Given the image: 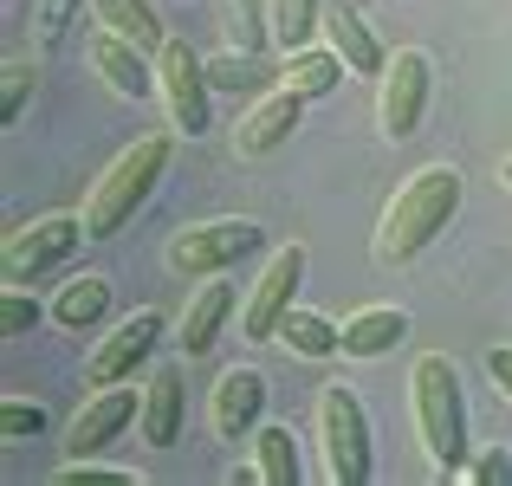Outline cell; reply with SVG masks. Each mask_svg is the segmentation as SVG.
Instances as JSON below:
<instances>
[{
  "label": "cell",
  "mask_w": 512,
  "mask_h": 486,
  "mask_svg": "<svg viewBox=\"0 0 512 486\" xmlns=\"http://www.w3.org/2000/svg\"><path fill=\"white\" fill-rule=\"evenodd\" d=\"M461 195H467V175L454 169V162H428V169H415L409 182L389 195L383 221H376V247H370L376 266H409L428 240H441L448 221L461 214Z\"/></svg>",
  "instance_id": "obj_1"
},
{
  "label": "cell",
  "mask_w": 512,
  "mask_h": 486,
  "mask_svg": "<svg viewBox=\"0 0 512 486\" xmlns=\"http://www.w3.org/2000/svg\"><path fill=\"white\" fill-rule=\"evenodd\" d=\"M409 409H415V435L422 454L435 467V480H461L467 467V402H461V370L441 350H422L409 363Z\"/></svg>",
  "instance_id": "obj_2"
},
{
  "label": "cell",
  "mask_w": 512,
  "mask_h": 486,
  "mask_svg": "<svg viewBox=\"0 0 512 486\" xmlns=\"http://www.w3.org/2000/svg\"><path fill=\"white\" fill-rule=\"evenodd\" d=\"M169 156H175V137H169V130H150V137L124 143V150L104 162L98 182L85 188V208H78V214H85V240H111L117 227H124L130 214L156 195Z\"/></svg>",
  "instance_id": "obj_3"
},
{
  "label": "cell",
  "mask_w": 512,
  "mask_h": 486,
  "mask_svg": "<svg viewBox=\"0 0 512 486\" xmlns=\"http://www.w3.org/2000/svg\"><path fill=\"white\" fill-rule=\"evenodd\" d=\"M318 454H325L331 486H370L376 474V435H370V415H363V396L350 383L318 389Z\"/></svg>",
  "instance_id": "obj_4"
},
{
  "label": "cell",
  "mask_w": 512,
  "mask_h": 486,
  "mask_svg": "<svg viewBox=\"0 0 512 486\" xmlns=\"http://www.w3.org/2000/svg\"><path fill=\"white\" fill-rule=\"evenodd\" d=\"M428 98H435V59L422 46H396L376 78V130L389 143H409L428 117Z\"/></svg>",
  "instance_id": "obj_5"
},
{
  "label": "cell",
  "mask_w": 512,
  "mask_h": 486,
  "mask_svg": "<svg viewBox=\"0 0 512 486\" xmlns=\"http://www.w3.org/2000/svg\"><path fill=\"white\" fill-rule=\"evenodd\" d=\"M266 227L260 221H240V214H221V221H201V227H182L169 240V273L182 279H214L227 266H240L247 253H260Z\"/></svg>",
  "instance_id": "obj_6"
},
{
  "label": "cell",
  "mask_w": 512,
  "mask_h": 486,
  "mask_svg": "<svg viewBox=\"0 0 512 486\" xmlns=\"http://www.w3.org/2000/svg\"><path fill=\"white\" fill-rule=\"evenodd\" d=\"M156 98H163L175 137H201V130H208V104H214L208 59L175 33H169V46L156 52Z\"/></svg>",
  "instance_id": "obj_7"
},
{
  "label": "cell",
  "mask_w": 512,
  "mask_h": 486,
  "mask_svg": "<svg viewBox=\"0 0 512 486\" xmlns=\"http://www.w3.org/2000/svg\"><path fill=\"white\" fill-rule=\"evenodd\" d=\"M78 240H85V214H39V221H20L7 234V247H0V273H7V286H33L52 266L72 260Z\"/></svg>",
  "instance_id": "obj_8"
},
{
  "label": "cell",
  "mask_w": 512,
  "mask_h": 486,
  "mask_svg": "<svg viewBox=\"0 0 512 486\" xmlns=\"http://www.w3.org/2000/svg\"><path fill=\"white\" fill-rule=\"evenodd\" d=\"M299 286H305V247L292 240V247H279L273 260H266V273L253 279V292L240 299V337H247V344H273L279 318L299 305Z\"/></svg>",
  "instance_id": "obj_9"
},
{
  "label": "cell",
  "mask_w": 512,
  "mask_h": 486,
  "mask_svg": "<svg viewBox=\"0 0 512 486\" xmlns=\"http://www.w3.org/2000/svg\"><path fill=\"white\" fill-rule=\"evenodd\" d=\"M156 344H163V312H156V305H143V312L117 318L111 331H104V344L85 357V383H91V389L130 383V376H137L143 363L156 357Z\"/></svg>",
  "instance_id": "obj_10"
},
{
  "label": "cell",
  "mask_w": 512,
  "mask_h": 486,
  "mask_svg": "<svg viewBox=\"0 0 512 486\" xmlns=\"http://www.w3.org/2000/svg\"><path fill=\"white\" fill-rule=\"evenodd\" d=\"M143 415V389H124V383H104L85 396V409L72 415V428H65V454H104L124 428H137Z\"/></svg>",
  "instance_id": "obj_11"
},
{
  "label": "cell",
  "mask_w": 512,
  "mask_h": 486,
  "mask_svg": "<svg viewBox=\"0 0 512 486\" xmlns=\"http://www.w3.org/2000/svg\"><path fill=\"white\" fill-rule=\"evenodd\" d=\"M260 422H266V376L253 370V363H234V370L214 376V396H208V428L214 435H221L227 448H240Z\"/></svg>",
  "instance_id": "obj_12"
},
{
  "label": "cell",
  "mask_w": 512,
  "mask_h": 486,
  "mask_svg": "<svg viewBox=\"0 0 512 486\" xmlns=\"http://www.w3.org/2000/svg\"><path fill=\"white\" fill-rule=\"evenodd\" d=\"M299 117H305V98H299V91H286V85L260 91V98H253L247 111H240V124H234V156H240V162L273 156L279 143H292Z\"/></svg>",
  "instance_id": "obj_13"
},
{
  "label": "cell",
  "mask_w": 512,
  "mask_h": 486,
  "mask_svg": "<svg viewBox=\"0 0 512 486\" xmlns=\"http://www.w3.org/2000/svg\"><path fill=\"white\" fill-rule=\"evenodd\" d=\"M325 46L350 65V78H383V65H389L383 33L370 26V13L357 0H325Z\"/></svg>",
  "instance_id": "obj_14"
},
{
  "label": "cell",
  "mask_w": 512,
  "mask_h": 486,
  "mask_svg": "<svg viewBox=\"0 0 512 486\" xmlns=\"http://www.w3.org/2000/svg\"><path fill=\"white\" fill-rule=\"evenodd\" d=\"M85 59H91V72H98L117 98H156V52H143L137 39L104 33V26H98L91 46H85Z\"/></svg>",
  "instance_id": "obj_15"
},
{
  "label": "cell",
  "mask_w": 512,
  "mask_h": 486,
  "mask_svg": "<svg viewBox=\"0 0 512 486\" xmlns=\"http://www.w3.org/2000/svg\"><path fill=\"white\" fill-rule=\"evenodd\" d=\"M234 312H240L234 286L214 273L208 286H201L195 299L182 305V324H175V331H182V350H188V357H208V350L221 344V331H227V318H234Z\"/></svg>",
  "instance_id": "obj_16"
},
{
  "label": "cell",
  "mask_w": 512,
  "mask_h": 486,
  "mask_svg": "<svg viewBox=\"0 0 512 486\" xmlns=\"http://www.w3.org/2000/svg\"><path fill=\"white\" fill-rule=\"evenodd\" d=\"M182 409H188V396H182V370H175V363H156L150 383H143V415H137L143 448H169V441L182 435Z\"/></svg>",
  "instance_id": "obj_17"
},
{
  "label": "cell",
  "mask_w": 512,
  "mask_h": 486,
  "mask_svg": "<svg viewBox=\"0 0 512 486\" xmlns=\"http://www.w3.org/2000/svg\"><path fill=\"white\" fill-rule=\"evenodd\" d=\"M409 337V312L402 305H363V312L344 318V357L350 363H376Z\"/></svg>",
  "instance_id": "obj_18"
},
{
  "label": "cell",
  "mask_w": 512,
  "mask_h": 486,
  "mask_svg": "<svg viewBox=\"0 0 512 486\" xmlns=\"http://www.w3.org/2000/svg\"><path fill=\"white\" fill-rule=\"evenodd\" d=\"M104 312H111V279L104 273H72L59 292H52V324L59 331H98Z\"/></svg>",
  "instance_id": "obj_19"
},
{
  "label": "cell",
  "mask_w": 512,
  "mask_h": 486,
  "mask_svg": "<svg viewBox=\"0 0 512 486\" xmlns=\"http://www.w3.org/2000/svg\"><path fill=\"white\" fill-rule=\"evenodd\" d=\"M279 350H292V357L305 363H325V357H344V324H331L325 312H312V305H292L286 318H279Z\"/></svg>",
  "instance_id": "obj_20"
},
{
  "label": "cell",
  "mask_w": 512,
  "mask_h": 486,
  "mask_svg": "<svg viewBox=\"0 0 512 486\" xmlns=\"http://www.w3.org/2000/svg\"><path fill=\"white\" fill-rule=\"evenodd\" d=\"M344 72L350 65L331 46H299V52H286V65H279V85L299 91L305 104H318V98H331V91L344 85Z\"/></svg>",
  "instance_id": "obj_21"
},
{
  "label": "cell",
  "mask_w": 512,
  "mask_h": 486,
  "mask_svg": "<svg viewBox=\"0 0 512 486\" xmlns=\"http://www.w3.org/2000/svg\"><path fill=\"white\" fill-rule=\"evenodd\" d=\"M91 20H98L104 33L137 39L143 52H163L169 46V26H163V13H156V0H91Z\"/></svg>",
  "instance_id": "obj_22"
},
{
  "label": "cell",
  "mask_w": 512,
  "mask_h": 486,
  "mask_svg": "<svg viewBox=\"0 0 512 486\" xmlns=\"http://www.w3.org/2000/svg\"><path fill=\"white\" fill-rule=\"evenodd\" d=\"M253 461H260L266 486H299L305 480L299 435H292V428H279V422H260V428H253Z\"/></svg>",
  "instance_id": "obj_23"
},
{
  "label": "cell",
  "mask_w": 512,
  "mask_h": 486,
  "mask_svg": "<svg viewBox=\"0 0 512 486\" xmlns=\"http://www.w3.org/2000/svg\"><path fill=\"white\" fill-rule=\"evenodd\" d=\"M273 13V46L279 52H299L325 39V0H266Z\"/></svg>",
  "instance_id": "obj_24"
},
{
  "label": "cell",
  "mask_w": 512,
  "mask_h": 486,
  "mask_svg": "<svg viewBox=\"0 0 512 486\" xmlns=\"http://www.w3.org/2000/svg\"><path fill=\"white\" fill-rule=\"evenodd\" d=\"M221 20H227V46L234 52H266V39H273V13L260 0H221Z\"/></svg>",
  "instance_id": "obj_25"
},
{
  "label": "cell",
  "mask_w": 512,
  "mask_h": 486,
  "mask_svg": "<svg viewBox=\"0 0 512 486\" xmlns=\"http://www.w3.org/2000/svg\"><path fill=\"white\" fill-rule=\"evenodd\" d=\"M33 85H39V59L13 46L7 65H0V124H20V111H26V98H33Z\"/></svg>",
  "instance_id": "obj_26"
},
{
  "label": "cell",
  "mask_w": 512,
  "mask_h": 486,
  "mask_svg": "<svg viewBox=\"0 0 512 486\" xmlns=\"http://www.w3.org/2000/svg\"><path fill=\"white\" fill-rule=\"evenodd\" d=\"M208 78H214V91H260V85H279V78H266L260 52H234V46H227L221 59H208Z\"/></svg>",
  "instance_id": "obj_27"
},
{
  "label": "cell",
  "mask_w": 512,
  "mask_h": 486,
  "mask_svg": "<svg viewBox=\"0 0 512 486\" xmlns=\"http://www.w3.org/2000/svg\"><path fill=\"white\" fill-rule=\"evenodd\" d=\"M52 480L59 486H137L130 467H111V461H98V454H65V467Z\"/></svg>",
  "instance_id": "obj_28"
},
{
  "label": "cell",
  "mask_w": 512,
  "mask_h": 486,
  "mask_svg": "<svg viewBox=\"0 0 512 486\" xmlns=\"http://www.w3.org/2000/svg\"><path fill=\"white\" fill-rule=\"evenodd\" d=\"M85 7V0H33V52H46V46H59L65 39V26H72V13Z\"/></svg>",
  "instance_id": "obj_29"
},
{
  "label": "cell",
  "mask_w": 512,
  "mask_h": 486,
  "mask_svg": "<svg viewBox=\"0 0 512 486\" xmlns=\"http://www.w3.org/2000/svg\"><path fill=\"white\" fill-rule=\"evenodd\" d=\"M0 435H7V441H33V435H46V402L0 396Z\"/></svg>",
  "instance_id": "obj_30"
},
{
  "label": "cell",
  "mask_w": 512,
  "mask_h": 486,
  "mask_svg": "<svg viewBox=\"0 0 512 486\" xmlns=\"http://www.w3.org/2000/svg\"><path fill=\"white\" fill-rule=\"evenodd\" d=\"M39 318H46V312H39V299H33V292H20V286H7V292H0V337H7V344H20V337L33 331Z\"/></svg>",
  "instance_id": "obj_31"
},
{
  "label": "cell",
  "mask_w": 512,
  "mask_h": 486,
  "mask_svg": "<svg viewBox=\"0 0 512 486\" xmlns=\"http://www.w3.org/2000/svg\"><path fill=\"white\" fill-rule=\"evenodd\" d=\"M461 480L467 486H512V454L500 448V441H493V448H480V454H467Z\"/></svg>",
  "instance_id": "obj_32"
},
{
  "label": "cell",
  "mask_w": 512,
  "mask_h": 486,
  "mask_svg": "<svg viewBox=\"0 0 512 486\" xmlns=\"http://www.w3.org/2000/svg\"><path fill=\"white\" fill-rule=\"evenodd\" d=\"M487 376H493V389L512 402V344H493L487 350Z\"/></svg>",
  "instance_id": "obj_33"
},
{
  "label": "cell",
  "mask_w": 512,
  "mask_h": 486,
  "mask_svg": "<svg viewBox=\"0 0 512 486\" xmlns=\"http://www.w3.org/2000/svg\"><path fill=\"white\" fill-rule=\"evenodd\" d=\"M500 182H506V188H512V156H506V162H500Z\"/></svg>",
  "instance_id": "obj_34"
}]
</instances>
